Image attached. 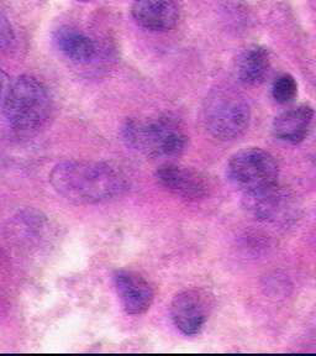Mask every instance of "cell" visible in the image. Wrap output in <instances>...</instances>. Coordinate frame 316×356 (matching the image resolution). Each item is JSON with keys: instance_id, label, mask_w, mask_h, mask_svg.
I'll use <instances>...</instances> for the list:
<instances>
[{"instance_id": "1", "label": "cell", "mask_w": 316, "mask_h": 356, "mask_svg": "<svg viewBox=\"0 0 316 356\" xmlns=\"http://www.w3.org/2000/svg\"><path fill=\"white\" fill-rule=\"evenodd\" d=\"M50 182L58 195L74 204H98L114 200L126 189V179L104 162L68 160L57 163Z\"/></svg>"}, {"instance_id": "2", "label": "cell", "mask_w": 316, "mask_h": 356, "mask_svg": "<svg viewBox=\"0 0 316 356\" xmlns=\"http://www.w3.org/2000/svg\"><path fill=\"white\" fill-rule=\"evenodd\" d=\"M52 100L40 79L24 74L11 83L4 115L13 130L22 135L39 133L50 119Z\"/></svg>"}, {"instance_id": "3", "label": "cell", "mask_w": 316, "mask_h": 356, "mask_svg": "<svg viewBox=\"0 0 316 356\" xmlns=\"http://www.w3.org/2000/svg\"><path fill=\"white\" fill-rule=\"evenodd\" d=\"M122 140L133 150L153 159H173L188 147L182 127L168 117L128 119L122 129Z\"/></svg>"}, {"instance_id": "4", "label": "cell", "mask_w": 316, "mask_h": 356, "mask_svg": "<svg viewBox=\"0 0 316 356\" xmlns=\"http://www.w3.org/2000/svg\"><path fill=\"white\" fill-rule=\"evenodd\" d=\"M204 122L215 139H239L250 127V106L242 95L231 89H217L206 99Z\"/></svg>"}, {"instance_id": "5", "label": "cell", "mask_w": 316, "mask_h": 356, "mask_svg": "<svg viewBox=\"0 0 316 356\" xmlns=\"http://www.w3.org/2000/svg\"><path fill=\"white\" fill-rule=\"evenodd\" d=\"M226 175L236 188L247 195L278 184L279 165L268 151L250 147L230 157Z\"/></svg>"}, {"instance_id": "6", "label": "cell", "mask_w": 316, "mask_h": 356, "mask_svg": "<svg viewBox=\"0 0 316 356\" xmlns=\"http://www.w3.org/2000/svg\"><path fill=\"white\" fill-rule=\"evenodd\" d=\"M213 311V298L203 289L178 292L169 307L176 328L187 337H194L204 329Z\"/></svg>"}, {"instance_id": "7", "label": "cell", "mask_w": 316, "mask_h": 356, "mask_svg": "<svg viewBox=\"0 0 316 356\" xmlns=\"http://www.w3.org/2000/svg\"><path fill=\"white\" fill-rule=\"evenodd\" d=\"M244 208L262 222H285L294 216V197L278 184L244 195Z\"/></svg>"}, {"instance_id": "8", "label": "cell", "mask_w": 316, "mask_h": 356, "mask_svg": "<svg viewBox=\"0 0 316 356\" xmlns=\"http://www.w3.org/2000/svg\"><path fill=\"white\" fill-rule=\"evenodd\" d=\"M113 278L124 311L130 316H141L150 309L155 289L144 276L130 270H119Z\"/></svg>"}, {"instance_id": "9", "label": "cell", "mask_w": 316, "mask_h": 356, "mask_svg": "<svg viewBox=\"0 0 316 356\" xmlns=\"http://www.w3.org/2000/svg\"><path fill=\"white\" fill-rule=\"evenodd\" d=\"M155 176L163 188L185 200H201L209 195L206 177L188 167L167 163L156 171Z\"/></svg>"}, {"instance_id": "10", "label": "cell", "mask_w": 316, "mask_h": 356, "mask_svg": "<svg viewBox=\"0 0 316 356\" xmlns=\"http://www.w3.org/2000/svg\"><path fill=\"white\" fill-rule=\"evenodd\" d=\"M131 11L135 22L151 31H168L179 19L176 0H135Z\"/></svg>"}, {"instance_id": "11", "label": "cell", "mask_w": 316, "mask_h": 356, "mask_svg": "<svg viewBox=\"0 0 316 356\" xmlns=\"http://www.w3.org/2000/svg\"><path fill=\"white\" fill-rule=\"evenodd\" d=\"M314 111L309 106H295L278 115L273 122L274 136L288 144H299L309 133Z\"/></svg>"}, {"instance_id": "12", "label": "cell", "mask_w": 316, "mask_h": 356, "mask_svg": "<svg viewBox=\"0 0 316 356\" xmlns=\"http://www.w3.org/2000/svg\"><path fill=\"white\" fill-rule=\"evenodd\" d=\"M49 228V222L41 213L24 211L11 220L10 238L25 249L36 248L46 239Z\"/></svg>"}, {"instance_id": "13", "label": "cell", "mask_w": 316, "mask_h": 356, "mask_svg": "<svg viewBox=\"0 0 316 356\" xmlns=\"http://www.w3.org/2000/svg\"><path fill=\"white\" fill-rule=\"evenodd\" d=\"M53 42L62 55L76 63H89L97 56L94 41L78 29H57L53 33Z\"/></svg>"}, {"instance_id": "14", "label": "cell", "mask_w": 316, "mask_h": 356, "mask_svg": "<svg viewBox=\"0 0 316 356\" xmlns=\"http://www.w3.org/2000/svg\"><path fill=\"white\" fill-rule=\"evenodd\" d=\"M238 77L246 86H258L269 71V57L265 49L252 46L244 50L238 60Z\"/></svg>"}, {"instance_id": "15", "label": "cell", "mask_w": 316, "mask_h": 356, "mask_svg": "<svg viewBox=\"0 0 316 356\" xmlns=\"http://www.w3.org/2000/svg\"><path fill=\"white\" fill-rule=\"evenodd\" d=\"M298 95V83L290 74H282L273 82L272 97L279 104H288Z\"/></svg>"}, {"instance_id": "16", "label": "cell", "mask_w": 316, "mask_h": 356, "mask_svg": "<svg viewBox=\"0 0 316 356\" xmlns=\"http://www.w3.org/2000/svg\"><path fill=\"white\" fill-rule=\"evenodd\" d=\"M11 83L10 79L1 68H0V111L4 109L6 106V98L10 90Z\"/></svg>"}, {"instance_id": "17", "label": "cell", "mask_w": 316, "mask_h": 356, "mask_svg": "<svg viewBox=\"0 0 316 356\" xmlns=\"http://www.w3.org/2000/svg\"><path fill=\"white\" fill-rule=\"evenodd\" d=\"M77 1H81V3H88V1H92V0H77Z\"/></svg>"}]
</instances>
